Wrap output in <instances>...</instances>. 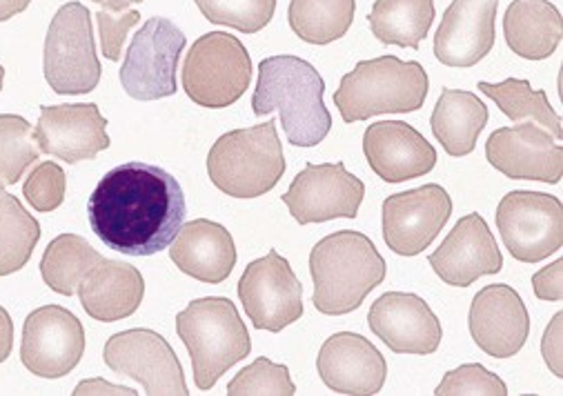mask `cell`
Here are the masks:
<instances>
[{
	"label": "cell",
	"mask_w": 563,
	"mask_h": 396,
	"mask_svg": "<svg viewBox=\"0 0 563 396\" xmlns=\"http://www.w3.org/2000/svg\"><path fill=\"white\" fill-rule=\"evenodd\" d=\"M187 45L167 19H150L132 38L121 67V85L134 101H161L176 94V67Z\"/></svg>",
	"instance_id": "obj_11"
},
{
	"label": "cell",
	"mask_w": 563,
	"mask_h": 396,
	"mask_svg": "<svg viewBox=\"0 0 563 396\" xmlns=\"http://www.w3.org/2000/svg\"><path fill=\"white\" fill-rule=\"evenodd\" d=\"M32 6V0H0V23L14 19Z\"/></svg>",
	"instance_id": "obj_43"
},
{
	"label": "cell",
	"mask_w": 563,
	"mask_h": 396,
	"mask_svg": "<svg viewBox=\"0 0 563 396\" xmlns=\"http://www.w3.org/2000/svg\"><path fill=\"white\" fill-rule=\"evenodd\" d=\"M76 396H82V394H125V396H136L139 392L132 389V387H125V385H112L103 378H91V381H82L76 392Z\"/></svg>",
	"instance_id": "obj_41"
},
{
	"label": "cell",
	"mask_w": 563,
	"mask_h": 396,
	"mask_svg": "<svg viewBox=\"0 0 563 396\" xmlns=\"http://www.w3.org/2000/svg\"><path fill=\"white\" fill-rule=\"evenodd\" d=\"M356 0H292L288 23L310 45H328L347 34L354 23Z\"/></svg>",
	"instance_id": "obj_31"
},
{
	"label": "cell",
	"mask_w": 563,
	"mask_h": 396,
	"mask_svg": "<svg viewBox=\"0 0 563 396\" xmlns=\"http://www.w3.org/2000/svg\"><path fill=\"white\" fill-rule=\"evenodd\" d=\"M430 78L421 63L399 56L361 61L341 78L334 106L345 123L367 121L379 114H410L423 108Z\"/></svg>",
	"instance_id": "obj_4"
},
{
	"label": "cell",
	"mask_w": 563,
	"mask_h": 396,
	"mask_svg": "<svg viewBox=\"0 0 563 396\" xmlns=\"http://www.w3.org/2000/svg\"><path fill=\"white\" fill-rule=\"evenodd\" d=\"M363 196V180L350 174L343 163H308L280 198L297 223L310 226L334 219H356Z\"/></svg>",
	"instance_id": "obj_12"
},
{
	"label": "cell",
	"mask_w": 563,
	"mask_h": 396,
	"mask_svg": "<svg viewBox=\"0 0 563 396\" xmlns=\"http://www.w3.org/2000/svg\"><path fill=\"white\" fill-rule=\"evenodd\" d=\"M85 354V330L76 315L43 306L25 319L21 361L41 378L67 376Z\"/></svg>",
	"instance_id": "obj_15"
},
{
	"label": "cell",
	"mask_w": 563,
	"mask_h": 396,
	"mask_svg": "<svg viewBox=\"0 0 563 396\" xmlns=\"http://www.w3.org/2000/svg\"><path fill=\"white\" fill-rule=\"evenodd\" d=\"M176 334L192 359L195 383L208 392L239 361L250 356L252 339L225 296L197 299L176 317Z\"/></svg>",
	"instance_id": "obj_5"
},
{
	"label": "cell",
	"mask_w": 563,
	"mask_h": 396,
	"mask_svg": "<svg viewBox=\"0 0 563 396\" xmlns=\"http://www.w3.org/2000/svg\"><path fill=\"white\" fill-rule=\"evenodd\" d=\"M321 381L336 394L374 396L384 389L388 363L365 337L339 332L330 337L317 356Z\"/></svg>",
	"instance_id": "obj_22"
},
{
	"label": "cell",
	"mask_w": 563,
	"mask_h": 396,
	"mask_svg": "<svg viewBox=\"0 0 563 396\" xmlns=\"http://www.w3.org/2000/svg\"><path fill=\"white\" fill-rule=\"evenodd\" d=\"M169 258L183 274L219 285L230 278L236 265V245L223 226L210 219H197L183 223L172 241Z\"/></svg>",
	"instance_id": "obj_24"
},
{
	"label": "cell",
	"mask_w": 563,
	"mask_h": 396,
	"mask_svg": "<svg viewBox=\"0 0 563 396\" xmlns=\"http://www.w3.org/2000/svg\"><path fill=\"white\" fill-rule=\"evenodd\" d=\"M43 72L60 96L89 94L99 87L101 63L93 43L91 14L82 3H65L52 19L45 36Z\"/></svg>",
	"instance_id": "obj_8"
},
{
	"label": "cell",
	"mask_w": 563,
	"mask_h": 396,
	"mask_svg": "<svg viewBox=\"0 0 563 396\" xmlns=\"http://www.w3.org/2000/svg\"><path fill=\"white\" fill-rule=\"evenodd\" d=\"M499 0H452L434 34V56L448 67H475L495 47Z\"/></svg>",
	"instance_id": "obj_21"
},
{
	"label": "cell",
	"mask_w": 563,
	"mask_h": 396,
	"mask_svg": "<svg viewBox=\"0 0 563 396\" xmlns=\"http://www.w3.org/2000/svg\"><path fill=\"white\" fill-rule=\"evenodd\" d=\"M367 323L395 354L426 356L439 350L443 330L437 315L417 294L388 292L372 304Z\"/></svg>",
	"instance_id": "obj_17"
},
{
	"label": "cell",
	"mask_w": 563,
	"mask_h": 396,
	"mask_svg": "<svg viewBox=\"0 0 563 396\" xmlns=\"http://www.w3.org/2000/svg\"><path fill=\"white\" fill-rule=\"evenodd\" d=\"M91 3L101 6L106 12H112V14H119V12H125L130 6L134 3H143V0H91Z\"/></svg>",
	"instance_id": "obj_44"
},
{
	"label": "cell",
	"mask_w": 563,
	"mask_h": 396,
	"mask_svg": "<svg viewBox=\"0 0 563 396\" xmlns=\"http://www.w3.org/2000/svg\"><path fill=\"white\" fill-rule=\"evenodd\" d=\"M14 348V323L10 312L0 306V363H5Z\"/></svg>",
	"instance_id": "obj_42"
},
{
	"label": "cell",
	"mask_w": 563,
	"mask_h": 396,
	"mask_svg": "<svg viewBox=\"0 0 563 396\" xmlns=\"http://www.w3.org/2000/svg\"><path fill=\"white\" fill-rule=\"evenodd\" d=\"M3 80H5V67L0 65V89H3Z\"/></svg>",
	"instance_id": "obj_45"
},
{
	"label": "cell",
	"mask_w": 563,
	"mask_h": 396,
	"mask_svg": "<svg viewBox=\"0 0 563 396\" xmlns=\"http://www.w3.org/2000/svg\"><path fill=\"white\" fill-rule=\"evenodd\" d=\"M65 191L67 176L54 161L38 163L23 185V196L27 198V204L41 215L58 210L65 201Z\"/></svg>",
	"instance_id": "obj_36"
},
{
	"label": "cell",
	"mask_w": 563,
	"mask_h": 396,
	"mask_svg": "<svg viewBox=\"0 0 563 396\" xmlns=\"http://www.w3.org/2000/svg\"><path fill=\"white\" fill-rule=\"evenodd\" d=\"M103 258L106 256L93 250L87 239L78 234H60L47 245L41 258V276L56 294L71 296L82 278Z\"/></svg>",
	"instance_id": "obj_30"
},
{
	"label": "cell",
	"mask_w": 563,
	"mask_h": 396,
	"mask_svg": "<svg viewBox=\"0 0 563 396\" xmlns=\"http://www.w3.org/2000/svg\"><path fill=\"white\" fill-rule=\"evenodd\" d=\"M108 367L119 374L134 378L143 385L145 394L163 396H187V383L183 365L174 354L172 345L154 330H125L114 334L103 350Z\"/></svg>",
	"instance_id": "obj_13"
},
{
	"label": "cell",
	"mask_w": 563,
	"mask_h": 396,
	"mask_svg": "<svg viewBox=\"0 0 563 396\" xmlns=\"http://www.w3.org/2000/svg\"><path fill=\"white\" fill-rule=\"evenodd\" d=\"M363 154L386 183L421 178L437 165V150L426 136L404 121L374 123L363 134Z\"/></svg>",
	"instance_id": "obj_23"
},
{
	"label": "cell",
	"mask_w": 563,
	"mask_h": 396,
	"mask_svg": "<svg viewBox=\"0 0 563 396\" xmlns=\"http://www.w3.org/2000/svg\"><path fill=\"white\" fill-rule=\"evenodd\" d=\"M239 299L256 330L280 332L303 317V285L288 258L276 250L252 261L241 280Z\"/></svg>",
	"instance_id": "obj_10"
},
{
	"label": "cell",
	"mask_w": 563,
	"mask_h": 396,
	"mask_svg": "<svg viewBox=\"0 0 563 396\" xmlns=\"http://www.w3.org/2000/svg\"><path fill=\"white\" fill-rule=\"evenodd\" d=\"M185 215L187 204L178 180L141 161L110 169L87 201L91 232L125 256H152L169 248Z\"/></svg>",
	"instance_id": "obj_1"
},
{
	"label": "cell",
	"mask_w": 563,
	"mask_h": 396,
	"mask_svg": "<svg viewBox=\"0 0 563 396\" xmlns=\"http://www.w3.org/2000/svg\"><path fill=\"white\" fill-rule=\"evenodd\" d=\"M488 106L473 91L443 89L434 106L430 125L445 154L459 158L473 154L488 125Z\"/></svg>",
	"instance_id": "obj_27"
},
{
	"label": "cell",
	"mask_w": 563,
	"mask_h": 396,
	"mask_svg": "<svg viewBox=\"0 0 563 396\" xmlns=\"http://www.w3.org/2000/svg\"><path fill=\"white\" fill-rule=\"evenodd\" d=\"M504 36L517 56L545 61L563 36L561 12L550 0H512L504 16Z\"/></svg>",
	"instance_id": "obj_26"
},
{
	"label": "cell",
	"mask_w": 563,
	"mask_h": 396,
	"mask_svg": "<svg viewBox=\"0 0 563 396\" xmlns=\"http://www.w3.org/2000/svg\"><path fill=\"white\" fill-rule=\"evenodd\" d=\"M230 396H250V394H276L292 396L297 394L295 381L288 365H278L267 356H258L252 365L243 367L228 385Z\"/></svg>",
	"instance_id": "obj_35"
},
{
	"label": "cell",
	"mask_w": 563,
	"mask_h": 396,
	"mask_svg": "<svg viewBox=\"0 0 563 396\" xmlns=\"http://www.w3.org/2000/svg\"><path fill=\"white\" fill-rule=\"evenodd\" d=\"M93 19H97V23H99L103 56L114 63L121 61L125 36L130 34L132 28H136L141 23V14L136 10H125L119 14L101 10Z\"/></svg>",
	"instance_id": "obj_38"
},
{
	"label": "cell",
	"mask_w": 563,
	"mask_h": 396,
	"mask_svg": "<svg viewBox=\"0 0 563 396\" xmlns=\"http://www.w3.org/2000/svg\"><path fill=\"white\" fill-rule=\"evenodd\" d=\"M41 158L34 128L19 114H0V189L19 178Z\"/></svg>",
	"instance_id": "obj_33"
},
{
	"label": "cell",
	"mask_w": 563,
	"mask_h": 396,
	"mask_svg": "<svg viewBox=\"0 0 563 396\" xmlns=\"http://www.w3.org/2000/svg\"><path fill=\"white\" fill-rule=\"evenodd\" d=\"M428 261L437 276L452 287H467L504 270L501 250L486 219L477 212L465 215Z\"/></svg>",
	"instance_id": "obj_19"
},
{
	"label": "cell",
	"mask_w": 563,
	"mask_h": 396,
	"mask_svg": "<svg viewBox=\"0 0 563 396\" xmlns=\"http://www.w3.org/2000/svg\"><path fill=\"white\" fill-rule=\"evenodd\" d=\"M195 3L206 21L241 34L265 30L276 12V0H195Z\"/></svg>",
	"instance_id": "obj_34"
},
{
	"label": "cell",
	"mask_w": 563,
	"mask_h": 396,
	"mask_svg": "<svg viewBox=\"0 0 563 396\" xmlns=\"http://www.w3.org/2000/svg\"><path fill=\"white\" fill-rule=\"evenodd\" d=\"M437 396H463V394H488V396H506V383L486 370L482 363H465L443 376Z\"/></svg>",
	"instance_id": "obj_37"
},
{
	"label": "cell",
	"mask_w": 563,
	"mask_h": 396,
	"mask_svg": "<svg viewBox=\"0 0 563 396\" xmlns=\"http://www.w3.org/2000/svg\"><path fill=\"white\" fill-rule=\"evenodd\" d=\"M561 319L563 315L556 312L552 323L548 326L545 334H543V343H541V352H543V359L548 363V367L552 370V374L556 378H561Z\"/></svg>",
	"instance_id": "obj_40"
},
{
	"label": "cell",
	"mask_w": 563,
	"mask_h": 396,
	"mask_svg": "<svg viewBox=\"0 0 563 396\" xmlns=\"http://www.w3.org/2000/svg\"><path fill=\"white\" fill-rule=\"evenodd\" d=\"M145 296L143 274L125 263L103 258L78 285L82 310L103 323H114L132 317Z\"/></svg>",
	"instance_id": "obj_25"
},
{
	"label": "cell",
	"mask_w": 563,
	"mask_h": 396,
	"mask_svg": "<svg viewBox=\"0 0 563 396\" xmlns=\"http://www.w3.org/2000/svg\"><path fill=\"white\" fill-rule=\"evenodd\" d=\"M488 163L512 180H539L548 185L561 183L563 147L534 123L499 128L486 143Z\"/></svg>",
	"instance_id": "obj_16"
},
{
	"label": "cell",
	"mask_w": 563,
	"mask_h": 396,
	"mask_svg": "<svg viewBox=\"0 0 563 396\" xmlns=\"http://www.w3.org/2000/svg\"><path fill=\"white\" fill-rule=\"evenodd\" d=\"M323 94L325 82L308 61L290 54L269 56L258 63L252 112L256 117L278 112L288 143L317 147L332 130Z\"/></svg>",
	"instance_id": "obj_2"
},
{
	"label": "cell",
	"mask_w": 563,
	"mask_h": 396,
	"mask_svg": "<svg viewBox=\"0 0 563 396\" xmlns=\"http://www.w3.org/2000/svg\"><path fill=\"white\" fill-rule=\"evenodd\" d=\"M475 343L495 359L515 356L528 341L530 317L515 287L495 283L486 285L471 306L467 317Z\"/></svg>",
	"instance_id": "obj_20"
},
{
	"label": "cell",
	"mask_w": 563,
	"mask_h": 396,
	"mask_svg": "<svg viewBox=\"0 0 563 396\" xmlns=\"http://www.w3.org/2000/svg\"><path fill=\"white\" fill-rule=\"evenodd\" d=\"M286 167V154L276 134V119L223 134L208 154L210 180L232 198L267 194L284 178Z\"/></svg>",
	"instance_id": "obj_6"
},
{
	"label": "cell",
	"mask_w": 563,
	"mask_h": 396,
	"mask_svg": "<svg viewBox=\"0 0 563 396\" xmlns=\"http://www.w3.org/2000/svg\"><path fill=\"white\" fill-rule=\"evenodd\" d=\"M34 136L43 154H52L69 165L93 161L112 145L108 119L93 103L43 106Z\"/></svg>",
	"instance_id": "obj_18"
},
{
	"label": "cell",
	"mask_w": 563,
	"mask_h": 396,
	"mask_svg": "<svg viewBox=\"0 0 563 396\" xmlns=\"http://www.w3.org/2000/svg\"><path fill=\"white\" fill-rule=\"evenodd\" d=\"M452 215V198L445 187H423L393 194L384 201V239L399 256H417L432 245Z\"/></svg>",
	"instance_id": "obj_14"
},
{
	"label": "cell",
	"mask_w": 563,
	"mask_h": 396,
	"mask_svg": "<svg viewBox=\"0 0 563 396\" xmlns=\"http://www.w3.org/2000/svg\"><path fill=\"white\" fill-rule=\"evenodd\" d=\"M434 21V0H374L367 16L372 34L384 45L419 50Z\"/></svg>",
	"instance_id": "obj_28"
},
{
	"label": "cell",
	"mask_w": 563,
	"mask_h": 396,
	"mask_svg": "<svg viewBox=\"0 0 563 396\" xmlns=\"http://www.w3.org/2000/svg\"><path fill=\"white\" fill-rule=\"evenodd\" d=\"M41 241L38 221L19 198L0 189V276L21 272Z\"/></svg>",
	"instance_id": "obj_32"
},
{
	"label": "cell",
	"mask_w": 563,
	"mask_h": 396,
	"mask_svg": "<svg viewBox=\"0 0 563 396\" xmlns=\"http://www.w3.org/2000/svg\"><path fill=\"white\" fill-rule=\"evenodd\" d=\"M386 272L384 256L365 234L354 230L334 232L310 252L312 304L325 317L350 315L386 280Z\"/></svg>",
	"instance_id": "obj_3"
},
{
	"label": "cell",
	"mask_w": 563,
	"mask_h": 396,
	"mask_svg": "<svg viewBox=\"0 0 563 396\" xmlns=\"http://www.w3.org/2000/svg\"><path fill=\"white\" fill-rule=\"evenodd\" d=\"M477 89L495 101L512 123H534L550 132L556 141L563 139L561 117L548 103V94L543 89H532V85L523 78H506L501 82L482 80Z\"/></svg>",
	"instance_id": "obj_29"
},
{
	"label": "cell",
	"mask_w": 563,
	"mask_h": 396,
	"mask_svg": "<svg viewBox=\"0 0 563 396\" xmlns=\"http://www.w3.org/2000/svg\"><path fill=\"white\" fill-rule=\"evenodd\" d=\"M497 228L512 258L539 263L563 245V206L552 194L517 189L499 201Z\"/></svg>",
	"instance_id": "obj_9"
},
{
	"label": "cell",
	"mask_w": 563,
	"mask_h": 396,
	"mask_svg": "<svg viewBox=\"0 0 563 396\" xmlns=\"http://www.w3.org/2000/svg\"><path fill=\"white\" fill-rule=\"evenodd\" d=\"M532 289L539 301H561L563 299V258L552 265L541 267L532 276Z\"/></svg>",
	"instance_id": "obj_39"
},
{
	"label": "cell",
	"mask_w": 563,
	"mask_h": 396,
	"mask_svg": "<svg viewBox=\"0 0 563 396\" xmlns=\"http://www.w3.org/2000/svg\"><path fill=\"white\" fill-rule=\"evenodd\" d=\"M252 58L245 45L225 32L197 38L183 63V89L199 108L223 110L250 89Z\"/></svg>",
	"instance_id": "obj_7"
}]
</instances>
